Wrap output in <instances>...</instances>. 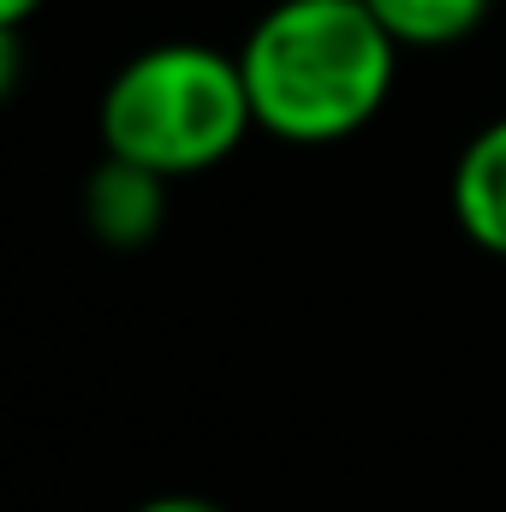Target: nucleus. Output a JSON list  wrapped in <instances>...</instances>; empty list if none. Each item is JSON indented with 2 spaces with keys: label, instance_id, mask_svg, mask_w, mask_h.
<instances>
[{
  "label": "nucleus",
  "instance_id": "20e7f679",
  "mask_svg": "<svg viewBox=\"0 0 506 512\" xmlns=\"http://www.w3.org/2000/svg\"><path fill=\"white\" fill-rule=\"evenodd\" d=\"M453 221L471 245L506 256V120L483 126L453 167Z\"/></svg>",
  "mask_w": 506,
  "mask_h": 512
},
{
  "label": "nucleus",
  "instance_id": "f03ea898",
  "mask_svg": "<svg viewBox=\"0 0 506 512\" xmlns=\"http://www.w3.org/2000/svg\"><path fill=\"white\" fill-rule=\"evenodd\" d=\"M102 149L161 179L209 173L256 126L239 54L209 42H155L102 90Z\"/></svg>",
  "mask_w": 506,
  "mask_h": 512
},
{
  "label": "nucleus",
  "instance_id": "f257e3e1",
  "mask_svg": "<svg viewBox=\"0 0 506 512\" xmlns=\"http://www.w3.org/2000/svg\"><path fill=\"white\" fill-rule=\"evenodd\" d=\"M256 126L280 143H340L381 114L399 42L364 0H274L239 48Z\"/></svg>",
  "mask_w": 506,
  "mask_h": 512
},
{
  "label": "nucleus",
  "instance_id": "0eeeda50",
  "mask_svg": "<svg viewBox=\"0 0 506 512\" xmlns=\"http://www.w3.org/2000/svg\"><path fill=\"white\" fill-rule=\"evenodd\" d=\"M137 512H227V507H215L203 495H155V501H143Z\"/></svg>",
  "mask_w": 506,
  "mask_h": 512
},
{
  "label": "nucleus",
  "instance_id": "423d86ee",
  "mask_svg": "<svg viewBox=\"0 0 506 512\" xmlns=\"http://www.w3.org/2000/svg\"><path fill=\"white\" fill-rule=\"evenodd\" d=\"M18 78H24V42L12 24H0V102L18 90Z\"/></svg>",
  "mask_w": 506,
  "mask_h": 512
},
{
  "label": "nucleus",
  "instance_id": "39448f33",
  "mask_svg": "<svg viewBox=\"0 0 506 512\" xmlns=\"http://www.w3.org/2000/svg\"><path fill=\"white\" fill-rule=\"evenodd\" d=\"M364 6L399 48H447V42H465L495 0H364Z\"/></svg>",
  "mask_w": 506,
  "mask_h": 512
},
{
  "label": "nucleus",
  "instance_id": "7ed1b4c3",
  "mask_svg": "<svg viewBox=\"0 0 506 512\" xmlns=\"http://www.w3.org/2000/svg\"><path fill=\"white\" fill-rule=\"evenodd\" d=\"M167 185L173 179H161V173H149L137 161L102 155V167L84 185V221H90V233L108 251H143L161 233V221H167Z\"/></svg>",
  "mask_w": 506,
  "mask_h": 512
},
{
  "label": "nucleus",
  "instance_id": "6e6552de",
  "mask_svg": "<svg viewBox=\"0 0 506 512\" xmlns=\"http://www.w3.org/2000/svg\"><path fill=\"white\" fill-rule=\"evenodd\" d=\"M30 12H42V0H0V24H12V30H18Z\"/></svg>",
  "mask_w": 506,
  "mask_h": 512
}]
</instances>
